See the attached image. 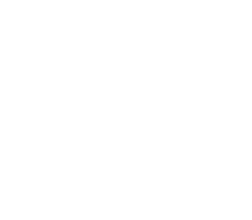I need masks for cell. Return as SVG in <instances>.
I'll return each mask as SVG.
<instances>
[]
</instances>
